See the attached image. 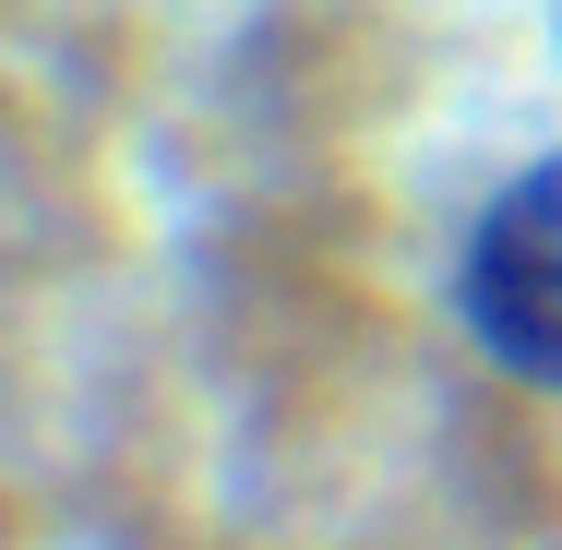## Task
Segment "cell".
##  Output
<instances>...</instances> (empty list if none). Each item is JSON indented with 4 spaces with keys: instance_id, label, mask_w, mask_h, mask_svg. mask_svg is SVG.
Wrapping results in <instances>:
<instances>
[{
    "instance_id": "obj_1",
    "label": "cell",
    "mask_w": 562,
    "mask_h": 550,
    "mask_svg": "<svg viewBox=\"0 0 562 550\" xmlns=\"http://www.w3.org/2000/svg\"><path fill=\"white\" fill-rule=\"evenodd\" d=\"M454 312L479 335V359L562 395V156L527 168L515 192H491V216L467 227V263H454Z\"/></svg>"
}]
</instances>
